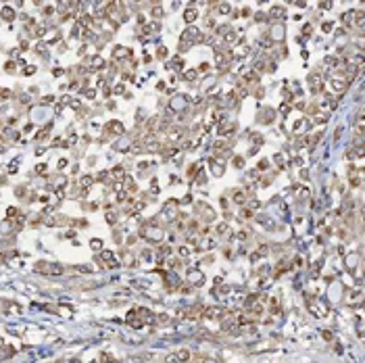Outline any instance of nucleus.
<instances>
[{"instance_id": "obj_37", "label": "nucleus", "mask_w": 365, "mask_h": 363, "mask_svg": "<svg viewBox=\"0 0 365 363\" xmlns=\"http://www.w3.org/2000/svg\"><path fill=\"white\" fill-rule=\"evenodd\" d=\"M115 219H117V217H115V213H113V211H109V213H106V221H109V223H115Z\"/></svg>"}, {"instance_id": "obj_32", "label": "nucleus", "mask_w": 365, "mask_h": 363, "mask_svg": "<svg viewBox=\"0 0 365 363\" xmlns=\"http://www.w3.org/2000/svg\"><path fill=\"white\" fill-rule=\"evenodd\" d=\"M280 113L284 115V117H286V115L290 113V104H284V102H282V107H280Z\"/></svg>"}, {"instance_id": "obj_39", "label": "nucleus", "mask_w": 365, "mask_h": 363, "mask_svg": "<svg viewBox=\"0 0 365 363\" xmlns=\"http://www.w3.org/2000/svg\"><path fill=\"white\" fill-rule=\"evenodd\" d=\"M157 54H159V59H165V57H167V50H165V48L161 46V48H159V52H157Z\"/></svg>"}, {"instance_id": "obj_34", "label": "nucleus", "mask_w": 365, "mask_h": 363, "mask_svg": "<svg viewBox=\"0 0 365 363\" xmlns=\"http://www.w3.org/2000/svg\"><path fill=\"white\" fill-rule=\"evenodd\" d=\"M165 363H180V359H177V355H169L165 359Z\"/></svg>"}, {"instance_id": "obj_51", "label": "nucleus", "mask_w": 365, "mask_h": 363, "mask_svg": "<svg viewBox=\"0 0 365 363\" xmlns=\"http://www.w3.org/2000/svg\"><path fill=\"white\" fill-rule=\"evenodd\" d=\"M204 363H217V361H213V359H204Z\"/></svg>"}, {"instance_id": "obj_7", "label": "nucleus", "mask_w": 365, "mask_h": 363, "mask_svg": "<svg viewBox=\"0 0 365 363\" xmlns=\"http://www.w3.org/2000/svg\"><path fill=\"white\" fill-rule=\"evenodd\" d=\"M104 129H106V131H111V134H117V136H121V134H123V125H121L119 121H109Z\"/></svg>"}, {"instance_id": "obj_2", "label": "nucleus", "mask_w": 365, "mask_h": 363, "mask_svg": "<svg viewBox=\"0 0 365 363\" xmlns=\"http://www.w3.org/2000/svg\"><path fill=\"white\" fill-rule=\"evenodd\" d=\"M284 36H286V27H284V23H275L271 31L267 33V42H282Z\"/></svg>"}, {"instance_id": "obj_8", "label": "nucleus", "mask_w": 365, "mask_h": 363, "mask_svg": "<svg viewBox=\"0 0 365 363\" xmlns=\"http://www.w3.org/2000/svg\"><path fill=\"white\" fill-rule=\"evenodd\" d=\"M232 200L236 202V205H244V202H246V192L240 190V188L234 190V192H232Z\"/></svg>"}, {"instance_id": "obj_40", "label": "nucleus", "mask_w": 365, "mask_h": 363, "mask_svg": "<svg viewBox=\"0 0 365 363\" xmlns=\"http://www.w3.org/2000/svg\"><path fill=\"white\" fill-rule=\"evenodd\" d=\"M15 213H17V209H15V207H11V209L6 211V215H8V219H11V217H15Z\"/></svg>"}, {"instance_id": "obj_25", "label": "nucleus", "mask_w": 365, "mask_h": 363, "mask_svg": "<svg viewBox=\"0 0 365 363\" xmlns=\"http://www.w3.org/2000/svg\"><path fill=\"white\" fill-rule=\"evenodd\" d=\"M177 359H180V361H188L190 359V351H186V349L177 351Z\"/></svg>"}, {"instance_id": "obj_10", "label": "nucleus", "mask_w": 365, "mask_h": 363, "mask_svg": "<svg viewBox=\"0 0 365 363\" xmlns=\"http://www.w3.org/2000/svg\"><path fill=\"white\" fill-rule=\"evenodd\" d=\"M215 244H217L215 238H202V240L198 242V251H211Z\"/></svg>"}, {"instance_id": "obj_12", "label": "nucleus", "mask_w": 365, "mask_h": 363, "mask_svg": "<svg viewBox=\"0 0 365 363\" xmlns=\"http://www.w3.org/2000/svg\"><path fill=\"white\" fill-rule=\"evenodd\" d=\"M46 223H48V225H67V223H71V219H65V217H48Z\"/></svg>"}, {"instance_id": "obj_9", "label": "nucleus", "mask_w": 365, "mask_h": 363, "mask_svg": "<svg viewBox=\"0 0 365 363\" xmlns=\"http://www.w3.org/2000/svg\"><path fill=\"white\" fill-rule=\"evenodd\" d=\"M204 317H209V319H215V317H221V313H223V309H219V307H209V309H204Z\"/></svg>"}, {"instance_id": "obj_4", "label": "nucleus", "mask_w": 365, "mask_h": 363, "mask_svg": "<svg viewBox=\"0 0 365 363\" xmlns=\"http://www.w3.org/2000/svg\"><path fill=\"white\" fill-rule=\"evenodd\" d=\"M330 86H332V90L336 92V94H344V90L349 88V82H344V79H338V77H334L332 82H330Z\"/></svg>"}, {"instance_id": "obj_17", "label": "nucleus", "mask_w": 365, "mask_h": 363, "mask_svg": "<svg viewBox=\"0 0 365 363\" xmlns=\"http://www.w3.org/2000/svg\"><path fill=\"white\" fill-rule=\"evenodd\" d=\"M269 17H271V19H282V17H284V8L282 6H273L269 11Z\"/></svg>"}, {"instance_id": "obj_20", "label": "nucleus", "mask_w": 365, "mask_h": 363, "mask_svg": "<svg viewBox=\"0 0 365 363\" xmlns=\"http://www.w3.org/2000/svg\"><path fill=\"white\" fill-rule=\"evenodd\" d=\"M2 19H4V21H13V19H15L13 8H8V6H4V8H2Z\"/></svg>"}, {"instance_id": "obj_15", "label": "nucleus", "mask_w": 365, "mask_h": 363, "mask_svg": "<svg viewBox=\"0 0 365 363\" xmlns=\"http://www.w3.org/2000/svg\"><path fill=\"white\" fill-rule=\"evenodd\" d=\"M259 121H261V123H271V121H273V109H265V111H261Z\"/></svg>"}, {"instance_id": "obj_24", "label": "nucleus", "mask_w": 365, "mask_h": 363, "mask_svg": "<svg viewBox=\"0 0 365 363\" xmlns=\"http://www.w3.org/2000/svg\"><path fill=\"white\" fill-rule=\"evenodd\" d=\"M92 182H94V180L90 178V175H84V178L79 180V184H82V188H90V186H92Z\"/></svg>"}, {"instance_id": "obj_43", "label": "nucleus", "mask_w": 365, "mask_h": 363, "mask_svg": "<svg viewBox=\"0 0 365 363\" xmlns=\"http://www.w3.org/2000/svg\"><path fill=\"white\" fill-rule=\"evenodd\" d=\"M188 253H190V251H188V246H182V249H180V255H182V257H186Z\"/></svg>"}, {"instance_id": "obj_50", "label": "nucleus", "mask_w": 365, "mask_h": 363, "mask_svg": "<svg viewBox=\"0 0 365 363\" xmlns=\"http://www.w3.org/2000/svg\"><path fill=\"white\" fill-rule=\"evenodd\" d=\"M332 29V23H323V31H330Z\"/></svg>"}, {"instance_id": "obj_35", "label": "nucleus", "mask_w": 365, "mask_h": 363, "mask_svg": "<svg viewBox=\"0 0 365 363\" xmlns=\"http://www.w3.org/2000/svg\"><path fill=\"white\" fill-rule=\"evenodd\" d=\"M204 180H207V178H204V173L200 171V173L196 175V184H198V186H202V184H204Z\"/></svg>"}, {"instance_id": "obj_1", "label": "nucleus", "mask_w": 365, "mask_h": 363, "mask_svg": "<svg viewBox=\"0 0 365 363\" xmlns=\"http://www.w3.org/2000/svg\"><path fill=\"white\" fill-rule=\"evenodd\" d=\"M33 269L38 273H46V276H61V273H65V267L59 263H46V261H40L33 265Z\"/></svg>"}, {"instance_id": "obj_36", "label": "nucleus", "mask_w": 365, "mask_h": 363, "mask_svg": "<svg viewBox=\"0 0 365 363\" xmlns=\"http://www.w3.org/2000/svg\"><path fill=\"white\" fill-rule=\"evenodd\" d=\"M196 71H198V73H207V71H209V63H202V65L196 69Z\"/></svg>"}, {"instance_id": "obj_21", "label": "nucleus", "mask_w": 365, "mask_h": 363, "mask_svg": "<svg viewBox=\"0 0 365 363\" xmlns=\"http://www.w3.org/2000/svg\"><path fill=\"white\" fill-rule=\"evenodd\" d=\"M355 23H357V27H359V31H363V11H359V13H355Z\"/></svg>"}, {"instance_id": "obj_28", "label": "nucleus", "mask_w": 365, "mask_h": 363, "mask_svg": "<svg viewBox=\"0 0 365 363\" xmlns=\"http://www.w3.org/2000/svg\"><path fill=\"white\" fill-rule=\"evenodd\" d=\"M257 167H259V171H265V169H269V161H267V159H261V161H259V165H257Z\"/></svg>"}, {"instance_id": "obj_13", "label": "nucleus", "mask_w": 365, "mask_h": 363, "mask_svg": "<svg viewBox=\"0 0 365 363\" xmlns=\"http://www.w3.org/2000/svg\"><path fill=\"white\" fill-rule=\"evenodd\" d=\"M209 163H211V171H213V175H217V178H219V175H223V165H221V163H217L215 159H211Z\"/></svg>"}, {"instance_id": "obj_14", "label": "nucleus", "mask_w": 365, "mask_h": 363, "mask_svg": "<svg viewBox=\"0 0 365 363\" xmlns=\"http://www.w3.org/2000/svg\"><path fill=\"white\" fill-rule=\"evenodd\" d=\"M109 173L113 175V178H117V182H121L123 178H125V169H123L121 165H117V167H113V169H111Z\"/></svg>"}, {"instance_id": "obj_26", "label": "nucleus", "mask_w": 365, "mask_h": 363, "mask_svg": "<svg viewBox=\"0 0 365 363\" xmlns=\"http://www.w3.org/2000/svg\"><path fill=\"white\" fill-rule=\"evenodd\" d=\"M90 246L94 251H102V240H98V238H94V240H90Z\"/></svg>"}, {"instance_id": "obj_11", "label": "nucleus", "mask_w": 365, "mask_h": 363, "mask_svg": "<svg viewBox=\"0 0 365 363\" xmlns=\"http://www.w3.org/2000/svg\"><path fill=\"white\" fill-rule=\"evenodd\" d=\"M125 57H131V50L123 48V46H117L113 50V59H125Z\"/></svg>"}, {"instance_id": "obj_18", "label": "nucleus", "mask_w": 365, "mask_h": 363, "mask_svg": "<svg viewBox=\"0 0 365 363\" xmlns=\"http://www.w3.org/2000/svg\"><path fill=\"white\" fill-rule=\"evenodd\" d=\"M196 77H198V71H196V69L184 71V79H186V82H196Z\"/></svg>"}, {"instance_id": "obj_29", "label": "nucleus", "mask_w": 365, "mask_h": 363, "mask_svg": "<svg viewBox=\"0 0 365 363\" xmlns=\"http://www.w3.org/2000/svg\"><path fill=\"white\" fill-rule=\"evenodd\" d=\"M225 232H227V223H219L217 225V236H225Z\"/></svg>"}, {"instance_id": "obj_48", "label": "nucleus", "mask_w": 365, "mask_h": 363, "mask_svg": "<svg viewBox=\"0 0 365 363\" xmlns=\"http://www.w3.org/2000/svg\"><path fill=\"white\" fill-rule=\"evenodd\" d=\"M33 71H35V67H27V69H25V75H31Z\"/></svg>"}, {"instance_id": "obj_46", "label": "nucleus", "mask_w": 365, "mask_h": 363, "mask_svg": "<svg viewBox=\"0 0 365 363\" xmlns=\"http://www.w3.org/2000/svg\"><path fill=\"white\" fill-rule=\"evenodd\" d=\"M65 167H67V161H65V159H61V161H59V169H65Z\"/></svg>"}, {"instance_id": "obj_3", "label": "nucleus", "mask_w": 365, "mask_h": 363, "mask_svg": "<svg viewBox=\"0 0 365 363\" xmlns=\"http://www.w3.org/2000/svg\"><path fill=\"white\" fill-rule=\"evenodd\" d=\"M196 211H198V213H202V219H204V221H213V217H215V211H213L207 202H198Z\"/></svg>"}, {"instance_id": "obj_38", "label": "nucleus", "mask_w": 365, "mask_h": 363, "mask_svg": "<svg viewBox=\"0 0 365 363\" xmlns=\"http://www.w3.org/2000/svg\"><path fill=\"white\" fill-rule=\"evenodd\" d=\"M4 69H6L8 73H13V71H15V63H13V61H8V63H6V67H4Z\"/></svg>"}, {"instance_id": "obj_33", "label": "nucleus", "mask_w": 365, "mask_h": 363, "mask_svg": "<svg viewBox=\"0 0 365 363\" xmlns=\"http://www.w3.org/2000/svg\"><path fill=\"white\" fill-rule=\"evenodd\" d=\"M240 215H242L244 219H251V217H253V211H251V209H242V213H240Z\"/></svg>"}, {"instance_id": "obj_45", "label": "nucleus", "mask_w": 365, "mask_h": 363, "mask_svg": "<svg viewBox=\"0 0 365 363\" xmlns=\"http://www.w3.org/2000/svg\"><path fill=\"white\" fill-rule=\"evenodd\" d=\"M294 265H296V267H302V257H296V259H294Z\"/></svg>"}, {"instance_id": "obj_31", "label": "nucleus", "mask_w": 365, "mask_h": 363, "mask_svg": "<svg viewBox=\"0 0 365 363\" xmlns=\"http://www.w3.org/2000/svg\"><path fill=\"white\" fill-rule=\"evenodd\" d=\"M259 205H261V202L257 200V198H253V200H248V209H251V211H253V209H259Z\"/></svg>"}, {"instance_id": "obj_5", "label": "nucleus", "mask_w": 365, "mask_h": 363, "mask_svg": "<svg viewBox=\"0 0 365 363\" xmlns=\"http://www.w3.org/2000/svg\"><path fill=\"white\" fill-rule=\"evenodd\" d=\"M188 282H192L194 286H202L204 276H202V273H198V269H190V271H188Z\"/></svg>"}, {"instance_id": "obj_27", "label": "nucleus", "mask_w": 365, "mask_h": 363, "mask_svg": "<svg viewBox=\"0 0 365 363\" xmlns=\"http://www.w3.org/2000/svg\"><path fill=\"white\" fill-rule=\"evenodd\" d=\"M92 67H94V69H98V67L102 69V67H104V61H102L100 57H94V59H92Z\"/></svg>"}, {"instance_id": "obj_42", "label": "nucleus", "mask_w": 365, "mask_h": 363, "mask_svg": "<svg viewBox=\"0 0 365 363\" xmlns=\"http://www.w3.org/2000/svg\"><path fill=\"white\" fill-rule=\"evenodd\" d=\"M182 202H184V205H188V202H192V196H190V194H186V196L182 198Z\"/></svg>"}, {"instance_id": "obj_49", "label": "nucleus", "mask_w": 365, "mask_h": 363, "mask_svg": "<svg viewBox=\"0 0 365 363\" xmlns=\"http://www.w3.org/2000/svg\"><path fill=\"white\" fill-rule=\"evenodd\" d=\"M121 92H123V86H121V84L115 86V94H121Z\"/></svg>"}, {"instance_id": "obj_23", "label": "nucleus", "mask_w": 365, "mask_h": 363, "mask_svg": "<svg viewBox=\"0 0 365 363\" xmlns=\"http://www.w3.org/2000/svg\"><path fill=\"white\" fill-rule=\"evenodd\" d=\"M232 163H234L236 169H242V167H244V157H238V155H236V157L232 159Z\"/></svg>"}, {"instance_id": "obj_16", "label": "nucleus", "mask_w": 365, "mask_h": 363, "mask_svg": "<svg viewBox=\"0 0 365 363\" xmlns=\"http://www.w3.org/2000/svg\"><path fill=\"white\" fill-rule=\"evenodd\" d=\"M196 17H198V13L194 11V8H188V11L184 13V21H186V23H194V21H196Z\"/></svg>"}, {"instance_id": "obj_44", "label": "nucleus", "mask_w": 365, "mask_h": 363, "mask_svg": "<svg viewBox=\"0 0 365 363\" xmlns=\"http://www.w3.org/2000/svg\"><path fill=\"white\" fill-rule=\"evenodd\" d=\"M8 171H11V173H15V171H17V161H13V163H11V167H8Z\"/></svg>"}, {"instance_id": "obj_30", "label": "nucleus", "mask_w": 365, "mask_h": 363, "mask_svg": "<svg viewBox=\"0 0 365 363\" xmlns=\"http://www.w3.org/2000/svg\"><path fill=\"white\" fill-rule=\"evenodd\" d=\"M153 17H155V19H161V17H163V8H161V6H155V8H153Z\"/></svg>"}, {"instance_id": "obj_41", "label": "nucleus", "mask_w": 365, "mask_h": 363, "mask_svg": "<svg viewBox=\"0 0 365 363\" xmlns=\"http://www.w3.org/2000/svg\"><path fill=\"white\" fill-rule=\"evenodd\" d=\"M257 153H259V148H257V146H251V148H248V155H251V157L257 155Z\"/></svg>"}, {"instance_id": "obj_19", "label": "nucleus", "mask_w": 365, "mask_h": 363, "mask_svg": "<svg viewBox=\"0 0 365 363\" xmlns=\"http://www.w3.org/2000/svg\"><path fill=\"white\" fill-rule=\"evenodd\" d=\"M121 255H123V261H125V265H136V259H133V255H131L127 249L123 251Z\"/></svg>"}, {"instance_id": "obj_6", "label": "nucleus", "mask_w": 365, "mask_h": 363, "mask_svg": "<svg viewBox=\"0 0 365 363\" xmlns=\"http://www.w3.org/2000/svg\"><path fill=\"white\" fill-rule=\"evenodd\" d=\"M127 323L133 328V330H140V328L144 326V321L138 319V311H129V315H127Z\"/></svg>"}, {"instance_id": "obj_22", "label": "nucleus", "mask_w": 365, "mask_h": 363, "mask_svg": "<svg viewBox=\"0 0 365 363\" xmlns=\"http://www.w3.org/2000/svg\"><path fill=\"white\" fill-rule=\"evenodd\" d=\"M217 11H219L221 15H229V13H232V8H229L227 2H221V4H217Z\"/></svg>"}, {"instance_id": "obj_47", "label": "nucleus", "mask_w": 365, "mask_h": 363, "mask_svg": "<svg viewBox=\"0 0 365 363\" xmlns=\"http://www.w3.org/2000/svg\"><path fill=\"white\" fill-rule=\"evenodd\" d=\"M323 338H326V340H332V334H330V330H323Z\"/></svg>"}]
</instances>
